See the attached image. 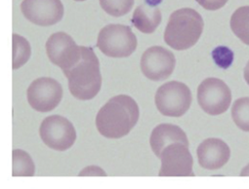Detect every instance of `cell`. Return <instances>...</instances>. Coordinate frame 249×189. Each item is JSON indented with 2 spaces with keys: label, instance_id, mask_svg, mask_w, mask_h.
I'll return each instance as SVG.
<instances>
[{
  "label": "cell",
  "instance_id": "obj_11",
  "mask_svg": "<svg viewBox=\"0 0 249 189\" xmlns=\"http://www.w3.org/2000/svg\"><path fill=\"white\" fill-rule=\"evenodd\" d=\"M176 59L174 54L161 47L153 46L146 50L141 58V69L150 80L161 81L167 79L174 71Z\"/></svg>",
  "mask_w": 249,
  "mask_h": 189
},
{
  "label": "cell",
  "instance_id": "obj_20",
  "mask_svg": "<svg viewBox=\"0 0 249 189\" xmlns=\"http://www.w3.org/2000/svg\"><path fill=\"white\" fill-rule=\"evenodd\" d=\"M102 9L112 17H121L130 12L134 0H100Z\"/></svg>",
  "mask_w": 249,
  "mask_h": 189
},
{
  "label": "cell",
  "instance_id": "obj_24",
  "mask_svg": "<svg viewBox=\"0 0 249 189\" xmlns=\"http://www.w3.org/2000/svg\"><path fill=\"white\" fill-rule=\"evenodd\" d=\"M240 174H241V175H249V165H248L247 167H245V168L242 170V172H241Z\"/></svg>",
  "mask_w": 249,
  "mask_h": 189
},
{
  "label": "cell",
  "instance_id": "obj_25",
  "mask_svg": "<svg viewBox=\"0 0 249 189\" xmlns=\"http://www.w3.org/2000/svg\"><path fill=\"white\" fill-rule=\"evenodd\" d=\"M74 1H85V0H74Z\"/></svg>",
  "mask_w": 249,
  "mask_h": 189
},
{
  "label": "cell",
  "instance_id": "obj_18",
  "mask_svg": "<svg viewBox=\"0 0 249 189\" xmlns=\"http://www.w3.org/2000/svg\"><path fill=\"white\" fill-rule=\"evenodd\" d=\"M13 176H33L35 163L32 157L22 149L13 150Z\"/></svg>",
  "mask_w": 249,
  "mask_h": 189
},
{
  "label": "cell",
  "instance_id": "obj_2",
  "mask_svg": "<svg viewBox=\"0 0 249 189\" xmlns=\"http://www.w3.org/2000/svg\"><path fill=\"white\" fill-rule=\"evenodd\" d=\"M79 61L64 74L69 81V90L79 101L94 99L102 87L99 60L91 47L80 46Z\"/></svg>",
  "mask_w": 249,
  "mask_h": 189
},
{
  "label": "cell",
  "instance_id": "obj_19",
  "mask_svg": "<svg viewBox=\"0 0 249 189\" xmlns=\"http://www.w3.org/2000/svg\"><path fill=\"white\" fill-rule=\"evenodd\" d=\"M231 117L240 130L249 132V98H240L234 102Z\"/></svg>",
  "mask_w": 249,
  "mask_h": 189
},
{
  "label": "cell",
  "instance_id": "obj_13",
  "mask_svg": "<svg viewBox=\"0 0 249 189\" xmlns=\"http://www.w3.org/2000/svg\"><path fill=\"white\" fill-rule=\"evenodd\" d=\"M199 165L207 170L214 171L225 166L231 156L228 144L219 139L203 141L196 150Z\"/></svg>",
  "mask_w": 249,
  "mask_h": 189
},
{
  "label": "cell",
  "instance_id": "obj_8",
  "mask_svg": "<svg viewBox=\"0 0 249 189\" xmlns=\"http://www.w3.org/2000/svg\"><path fill=\"white\" fill-rule=\"evenodd\" d=\"M161 168L160 176H194V160L189 144L176 142L164 146L160 151Z\"/></svg>",
  "mask_w": 249,
  "mask_h": 189
},
{
  "label": "cell",
  "instance_id": "obj_1",
  "mask_svg": "<svg viewBox=\"0 0 249 189\" xmlns=\"http://www.w3.org/2000/svg\"><path fill=\"white\" fill-rule=\"evenodd\" d=\"M139 116L137 103L127 94H118L99 110L96 116V127L103 137L117 140L131 132Z\"/></svg>",
  "mask_w": 249,
  "mask_h": 189
},
{
  "label": "cell",
  "instance_id": "obj_9",
  "mask_svg": "<svg viewBox=\"0 0 249 189\" xmlns=\"http://www.w3.org/2000/svg\"><path fill=\"white\" fill-rule=\"evenodd\" d=\"M27 97L32 109L39 112H49L61 103L63 88L53 78L40 77L30 85Z\"/></svg>",
  "mask_w": 249,
  "mask_h": 189
},
{
  "label": "cell",
  "instance_id": "obj_15",
  "mask_svg": "<svg viewBox=\"0 0 249 189\" xmlns=\"http://www.w3.org/2000/svg\"><path fill=\"white\" fill-rule=\"evenodd\" d=\"M162 20L161 12L159 7L152 4L138 6L132 17L133 26L143 33H153L160 25Z\"/></svg>",
  "mask_w": 249,
  "mask_h": 189
},
{
  "label": "cell",
  "instance_id": "obj_4",
  "mask_svg": "<svg viewBox=\"0 0 249 189\" xmlns=\"http://www.w3.org/2000/svg\"><path fill=\"white\" fill-rule=\"evenodd\" d=\"M137 38L132 30L123 25H107L100 32L97 47L110 58H127L137 48Z\"/></svg>",
  "mask_w": 249,
  "mask_h": 189
},
{
  "label": "cell",
  "instance_id": "obj_16",
  "mask_svg": "<svg viewBox=\"0 0 249 189\" xmlns=\"http://www.w3.org/2000/svg\"><path fill=\"white\" fill-rule=\"evenodd\" d=\"M232 32L246 45L249 46V6L239 7L231 18Z\"/></svg>",
  "mask_w": 249,
  "mask_h": 189
},
{
  "label": "cell",
  "instance_id": "obj_14",
  "mask_svg": "<svg viewBox=\"0 0 249 189\" xmlns=\"http://www.w3.org/2000/svg\"><path fill=\"white\" fill-rule=\"evenodd\" d=\"M176 142L189 144V140L185 132L180 127L172 124H160L157 126L152 132L150 139L152 150L158 158L164 146Z\"/></svg>",
  "mask_w": 249,
  "mask_h": 189
},
{
  "label": "cell",
  "instance_id": "obj_5",
  "mask_svg": "<svg viewBox=\"0 0 249 189\" xmlns=\"http://www.w3.org/2000/svg\"><path fill=\"white\" fill-rule=\"evenodd\" d=\"M192 93L190 88L178 81H170L160 86L155 101L159 111L169 117H181L191 108Z\"/></svg>",
  "mask_w": 249,
  "mask_h": 189
},
{
  "label": "cell",
  "instance_id": "obj_3",
  "mask_svg": "<svg viewBox=\"0 0 249 189\" xmlns=\"http://www.w3.org/2000/svg\"><path fill=\"white\" fill-rule=\"evenodd\" d=\"M202 17L194 9L183 8L173 12L164 32V41L171 48L183 51L196 44L203 32Z\"/></svg>",
  "mask_w": 249,
  "mask_h": 189
},
{
  "label": "cell",
  "instance_id": "obj_6",
  "mask_svg": "<svg viewBox=\"0 0 249 189\" xmlns=\"http://www.w3.org/2000/svg\"><path fill=\"white\" fill-rule=\"evenodd\" d=\"M197 102L204 112L217 116L229 110L231 93L223 80L210 77L203 80L198 86Z\"/></svg>",
  "mask_w": 249,
  "mask_h": 189
},
{
  "label": "cell",
  "instance_id": "obj_23",
  "mask_svg": "<svg viewBox=\"0 0 249 189\" xmlns=\"http://www.w3.org/2000/svg\"><path fill=\"white\" fill-rule=\"evenodd\" d=\"M244 79L247 82V84L249 85V62L244 68Z\"/></svg>",
  "mask_w": 249,
  "mask_h": 189
},
{
  "label": "cell",
  "instance_id": "obj_21",
  "mask_svg": "<svg viewBox=\"0 0 249 189\" xmlns=\"http://www.w3.org/2000/svg\"><path fill=\"white\" fill-rule=\"evenodd\" d=\"M213 59L215 63L222 68H227L229 67L233 60V54L232 52L224 46L217 47L213 53H212Z\"/></svg>",
  "mask_w": 249,
  "mask_h": 189
},
{
  "label": "cell",
  "instance_id": "obj_7",
  "mask_svg": "<svg viewBox=\"0 0 249 189\" xmlns=\"http://www.w3.org/2000/svg\"><path fill=\"white\" fill-rule=\"evenodd\" d=\"M42 142L51 149L65 151L70 149L76 140L72 123L61 115H51L43 120L39 128Z\"/></svg>",
  "mask_w": 249,
  "mask_h": 189
},
{
  "label": "cell",
  "instance_id": "obj_17",
  "mask_svg": "<svg viewBox=\"0 0 249 189\" xmlns=\"http://www.w3.org/2000/svg\"><path fill=\"white\" fill-rule=\"evenodd\" d=\"M12 47V67L16 70L29 62L32 55V48L30 42L19 34H13Z\"/></svg>",
  "mask_w": 249,
  "mask_h": 189
},
{
  "label": "cell",
  "instance_id": "obj_10",
  "mask_svg": "<svg viewBox=\"0 0 249 189\" xmlns=\"http://www.w3.org/2000/svg\"><path fill=\"white\" fill-rule=\"evenodd\" d=\"M47 56L52 63L59 66L63 72L71 69L81 57V48L72 37L66 32L52 34L46 42Z\"/></svg>",
  "mask_w": 249,
  "mask_h": 189
},
{
  "label": "cell",
  "instance_id": "obj_22",
  "mask_svg": "<svg viewBox=\"0 0 249 189\" xmlns=\"http://www.w3.org/2000/svg\"><path fill=\"white\" fill-rule=\"evenodd\" d=\"M196 1L204 9L215 11L224 7L228 0H196Z\"/></svg>",
  "mask_w": 249,
  "mask_h": 189
},
{
  "label": "cell",
  "instance_id": "obj_12",
  "mask_svg": "<svg viewBox=\"0 0 249 189\" xmlns=\"http://www.w3.org/2000/svg\"><path fill=\"white\" fill-rule=\"evenodd\" d=\"M21 10L27 20L40 27L58 24L65 12L61 0H23Z\"/></svg>",
  "mask_w": 249,
  "mask_h": 189
}]
</instances>
